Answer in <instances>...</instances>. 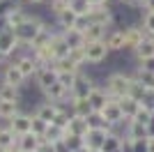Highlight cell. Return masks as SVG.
Listing matches in <instances>:
<instances>
[{"label": "cell", "instance_id": "obj_1", "mask_svg": "<svg viewBox=\"0 0 154 152\" xmlns=\"http://www.w3.org/2000/svg\"><path fill=\"white\" fill-rule=\"evenodd\" d=\"M131 85H134V74H124V71H113L108 74L103 88L113 99H122L131 92Z\"/></svg>", "mask_w": 154, "mask_h": 152}, {"label": "cell", "instance_id": "obj_2", "mask_svg": "<svg viewBox=\"0 0 154 152\" xmlns=\"http://www.w3.org/2000/svg\"><path fill=\"white\" fill-rule=\"evenodd\" d=\"M44 28V21L39 19V16H30L28 14V19L23 21L21 25H16L14 28V32H16V37H19L21 46L23 49H30V44L35 42V37L39 35V30Z\"/></svg>", "mask_w": 154, "mask_h": 152}, {"label": "cell", "instance_id": "obj_3", "mask_svg": "<svg viewBox=\"0 0 154 152\" xmlns=\"http://www.w3.org/2000/svg\"><path fill=\"white\" fill-rule=\"evenodd\" d=\"M85 65H101L110 55V49L106 46V39L101 42H85Z\"/></svg>", "mask_w": 154, "mask_h": 152}, {"label": "cell", "instance_id": "obj_4", "mask_svg": "<svg viewBox=\"0 0 154 152\" xmlns=\"http://www.w3.org/2000/svg\"><path fill=\"white\" fill-rule=\"evenodd\" d=\"M99 113H101V118L106 120V125L113 127V129L127 122V118H124V113H122V106H120V101H117V99H110Z\"/></svg>", "mask_w": 154, "mask_h": 152}, {"label": "cell", "instance_id": "obj_5", "mask_svg": "<svg viewBox=\"0 0 154 152\" xmlns=\"http://www.w3.org/2000/svg\"><path fill=\"white\" fill-rule=\"evenodd\" d=\"M19 49H21V42H19V37H16L14 28L7 25L5 30H0V55L2 58H12Z\"/></svg>", "mask_w": 154, "mask_h": 152}, {"label": "cell", "instance_id": "obj_6", "mask_svg": "<svg viewBox=\"0 0 154 152\" xmlns=\"http://www.w3.org/2000/svg\"><path fill=\"white\" fill-rule=\"evenodd\" d=\"M110 131H113V127H90L88 134L83 136V145L90 150H101L103 141L108 138Z\"/></svg>", "mask_w": 154, "mask_h": 152}, {"label": "cell", "instance_id": "obj_7", "mask_svg": "<svg viewBox=\"0 0 154 152\" xmlns=\"http://www.w3.org/2000/svg\"><path fill=\"white\" fill-rule=\"evenodd\" d=\"M145 37H147V32H145L143 25H127V28H124V51H131V53H134Z\"/></svg>", "mask_w": 154, "mask_h": 152}, {"label": "cell", "instance_id": "obj_8", "mask_svg": "<svg viewBox=\"0 0 154 152\" xmlns=\"http://www.w3.org/2000/svg\"><path fill=\"white\" fill-rule=\"evenodd\" d=\"M88 19H90V23H103L110 28L115 21V14H113L110 5H92L88 12Z\"/></svg>", "mask_w": 154, "mask_h": 152}, {"label": "cell", "instance_id": "obj_9", "mask_svg": "<svg viewBox=\"0 0 154 152\" xmlns=\"http://www.w3.org/2000/svg\"><path fill=\"white\" fill-rule=\"evenodd\" d=\"M42 147H44V138L32 131L16 138V152H42Z\"/></svg>", "mask_w": 154, "mask_h": 152}, {"label": "cell", "instance_id": "obj_10", "mask_svg": "<svg viewBox=\"0 0 154 152\" xmlns=\"http://www.w3.org/2000/svg\"><path fill=\"white\" fill-rule=\"evenodd\" d=\"M35 81H37L39 90L51 88L53 83L58 81V69H55L53 65H42V67L37 69V74H35Z\"/></svg>", "mask_w": 154, "mask_h": 152}, {"label": "cell", "instance_id": "obj_11", "mask_svg": "<svg viewBox=\"0 0 154 152\" xmlns=\"http://www.w3.org/2000/svg\"><path fill=\"white\" fill-rule=\"evenodd\" d=\"M9 129H12L16 136H23V134H30L32 131V115L30 113H16L9 120Z\"/></svg>", "mask_w": 154, "mask_h": 152}, {"label": "cell", "instance_id": "obj_12", "mask_svg": "<svg viewBox=\"0 0 154 152\" xmlns=\"http://www.w3.org/2000/svg\"><path fill=\"white\" fill-rule=\"evenodd\" d=\"M42 92L46 95V99H48V101H55V104H60V106H62L64 101H71V92H69L67 88H64V85H62L60 81H55V83L51 85V88L42 90Z\"/></svg>", "mask_w": 154, "mask_h": 152}, {"label": "cell", "instance_id": "obj_13", "mask_svg": "<svg viewBox=\"0 0 154 152\" xmlns=\"http://www.w3.org/2000/svg\"><path fill=\"white\" fill-rule=\"evenodd\" d=\"M14 62H16V67L23 71L26 78H35V74H37V69H39V62L35 60L32 53H23V55H19Z\"/></svg>", "mask_w": 154, "mask_h": 152}, {"label": "cell", "instance_id": "obj_14", "mask_svg": "<svg viewBox=\"0 0 154 152\" xmlns=\"http://www.w3.org/2000/svg\"><path fill=\"white\" fill-rule=\"evenodd\" d=\"M28 78L23 76V71L16 67V62H9L2 69V83H9V85H16V88H23V83H26Z\"/></svg>", "mask_w": 154, "mask_h": 152}, {"label": "cell", "instance_id": "obj_15", "mask_svg": "<svg viewBox=\"0 0 154 152\" xmlns=\"http://www.w3.org/2000/svg\"><path fill=\"white\" fill-rule=\"evenodd\" d=\"M69 108H71V115H78V118H90L94 113V108H92L88 97H71Z\"/></svg>", "mask_w": 154, "mask_h": 152}, {"label": "cell", "instance_id": "obj_16", "mask_svg": "<svg viewBox=\"0 0 154 152\" xmlns=\"http://www.w3.org/2000/svg\"><path fill=\"white\" fill-rule=\"evenodd\" d=\"M94 85L97 83L92 81L88 74H83V69H81L78 71V78H76V85H74V90H71V97H88Z\"/></svg>", "mask_w": 154, "mask_h": 152}, {"label": "cell", "instance_id": "obj_17", "mask_svg": "<svg viewBox=\"0 0 154 152\" xmlns=\"http://www.w3.org/2000/svg\"><path fill=\"white\" fill-rule=\"evenodd\" d=\"M88 99H90V104H92V108H94V111H101V108L106 106L113 97L106 92V88H103V85H94V88H92V92L88 95Z\"/></svg>", "mask_w": 154, "mask_h": 152}, {"label": "cell", "instance_id": "obj_18", "mask_svg": "<svg viewBox=\"0 0 154 152\" xmlns=\"http://www.w3.org/2000/svg\"><path fill=\"white\" fill-rule=\"evenodd\" d=\"M60 111V104H55V101H42V104H37V111H35V115H39L44 122H48L51 125L53 120H55V115H58Z\"/></svg>", "mask_w": 154, "mask_h": 152}, {"label": "cell", "instance_id": "obj_19", "mask_svg": "<svg viewBox=\"0 0 154 152\" xmlns=\"http://www.w3.org/2000/svg\"><path fill=\"white\" fill-rule=\"evenodd\" d=\"M106 46L110 49V53L124 51V28H115V30H108V35H106Z\"/></svg>", "mask_w": 154, "mask_h": 152}, {"label": "cell", "instance_id": "obj_20", "mask_svg": "<svg viewBox=\"0 0 154 152\" xmlns=\"http://www.w3.org/2000/svg\"><path fill=\"white\" fill-rule=\"evenodd\" d=\"M108 30H110V28H108V25H103V23H90L83 30L85 42H101V39H106Z\"/></svg>", "mask_w": 154, "mask_h": 152}, {"label": "cell", "instance_id": "obj_21", "mask_svg": "<svg viewBox=\"0 0 154 152\" xmlns=\"http://www.w3.org/2000/svg\"><path fill=\"white\" fill-rule=\"evenodd\" d=\"M90 129V122L88 118H78V115H71L69 118V125H67V134H74V136H81L83 138Z\"/></svg>", "mask_w": 154, "mask_h": 152}, {"label": "cell", "instance_id": "obj_22", "mask_svg": "<svg viewBox=\"0 0 154 152\" xmlns=\"http://www.w3.org/2000/svg\"><path fill=\"white\" fill-rule=\"evenodd\" d=\"M76 21H78V14L74 9H64L55 16V25L60 30H69V28H76Z\"/></svg>", "mask_w": 154, "mask_h": 152}, {"label": "cell", "instance_id": "obj_23", "mask_svg": "<svg viewBox=\"0 0 154 152\" xmlns=\"http://www.w3.org/2000/svg\"><path fill=\"white\" fill-rule=\"evenodd\" d=\"M134 55H136V60H145V58L154 55V37L152 35H147V37L138 44V49L134 51Z\"/></svg>", "mask_w": 154, "mask_h": 152}, {"label": "cell", "instance_id": "obj_24", "mask_svg": "<svg viewBox=\"0 0 154 152\" xmlns=\"http://www.w3.org/2000/svg\"><path fill=\"white\" fill-rule=\"evenodd\" d=\"M16 134L9 129V127H0V152L5 150H14L16 147Z\"/></svg>", "mask_w": 154, "mask_h": 152}, {"label": "cell", "instance_id": "obj_25", "mask_svg": "<svg viewBox=\"0 0 154 152\" xmlns=\"http://www.w3.org/2000/svg\"><path fill=\"white\" fill-rule=\"evenodd\" d=\"M62 35H64V39H67L69 49H81V46H85V35L81 30H76V28L62 30Z\"/></svg>", "mask_w": 154, "mask_h": 152}, {"label": "cell", "instance_id": "obj_26", "mask_svg": "<svg viewBox=\"0 0 154 152\" xmlns=\"http://www.w3.org/2000/svg\"><path fill=\"white\" fill-rule=\"evenodd\" d=\"M117 101H120V106H122V113H124V118H127V120H131V118L136 115V111L140 108V101L134 99L131 95L122 97V99H117Z\"/></svg>", "mask_w": 154, "mask_h": 152}, {"label": "cell", "instance_id": "obj_27", "mask_svg": "<svg viewBox=\"0 0 154 152\" xmlns=\"http://www.w3.org/2000/svg\"><path fill=\"white\" fill-rule=\"evenodd\" d=\"M26 19H28V12H26L21 5H19V7H14L12 12L5 16V21H7V25H9V28H16V25H21Z\"/></svg>", "mask_w": 154, "mask_h": 152}, {"label": "cell", "instance_id": "obj_28", "mask_svg": "<svg viewBox=\"0 0 154 152\" xmlns=\"http://www.w3.org/2000/svg\"><path fill=\"white\" fill-rule=\"evenodd\" d=\"M131 120H136V122H140V125H145V127H149L154 122V111L149 106H145V104H140V108L136 111V115L131 118Z\"/></svg>", "mask_w": 154, "mask_h": 152}, {"label": "cell", "instance_id": "obj_29", "mask_svg": "<svg viewBox=\"0 0 154 152\" xmlns=\"http://www.w3.org/2000/svg\"><path fill=\"white\" fill-rule=\"evenodd\" d=\"M122 141H124V136H117L115 131H110L108 138L103 141L101 152H117V150H122Z\"/></svg>", "mask_w": 154, "mask_h": 152}, {"label": "cell", "instance_id": "obj_30", "mask_svg": "<svg viewBox=\"0 0 154 152\" xmlns=\"http://www.w3.org/2000/svg\"><path fill=\"white\" fill-rule=\"evenodd\" d=\"M16 113H19V101L0 99V120H12Z\"/></svg>", "mask_w": 154, "mask_h": 152}, {"label": "cell", "instance_id": "obj_31", "mask_svg": "<svg viewBox=\"0 0 154 152\" xmlns=\"http://www.w3.org/2000/svg\"><path fill=\"white\" fill-rule=\"evenodd\" d=\"M19 97H21V88L9 85V83H0V99H5V101H19Z\"/></svg>", "mask_w": 154, "mask_h": 152}, {"label": "cell", "instance_id": "obj_32", "mask_svg": "<svg viewBox=\"0 0 154 152\" xmlns=\"http://www.w3.org/2000/svg\"><path fill=\"white\" fill-rule=\"evenodd\" d=\"M53 67H55L58 71H81V69H83V67H81V65H76V62H74V60H71L69 55L58 58V60L53 62Z\"/></svg>", "mask_w": 154, "mask_h": 152}, {"label": "cell", "instance_id": "obj_33", "mask_svg": "<svg viewBox=\"0 0 154 152\" xmlns=\"http://www.w3.org/2000/svg\"><path fill=\"white\" fill-rule=\"evenodd\" d=\"M76 78H78V71H58V81L62 83L69 92L74 90V85H76Z\"/></svg>", "mask_w": 154, "mask_h": 152}, {"label": "cell", "instance_id": "obj_34", "mask_svg": "<svg viewBox=\"0 0 154 152\" xmlns=\"http://www.w3.org/2000/svg\"><path fill=\"white\" fill-rule=\"evenodd\" d=\"M90 0H69V9H74V12L78 14V16H83V14L90 12Z\"/></svg>", "mask_w": 154, "mask_h": 152}, {"label": "cell", "instance_id": "obj_35", "mask_svg": "<svg viewBox=\"0 0 154 152\" xmlns=\"http://www.w3.org/2000/svg\"><path fill=\"white\" fill-rule=\"evenodd\" d=\"M46 127H48V122H44L42 118H39V115L32 113V134H37V136H42V138H44Z\"/></svg>", "mask_w": 154, "mask_h": 152}, {"label": "cell", "instance_id": "obj_36", "mask_svg": "<svg viewBox=\"0 0 154 152\" xmlns=\"http://www.w3.org/2000/svg\"><path fill=\"white\" fill-rule=\"evenodd\" d=\"M140 25L145 28V32H147V35H152V37H154V12H145V14H143Z\"/></svg>", "mask_w": 154, "mask_h": 152}, {"label": "cell", "instance_id": "obj_37", "mask_svg": "<svg viewBox=\"0 0 154 152\" xmlns=\"http://www.w3.org/2000/svg\"><path fill=\"white\" fill-rule=\"evenodd\" d=\"M69 58H71L76 65H81V67H83V65H85V51H83V46H81V49H69Z\"/></svg>", "mask_w": 154, "mask_h": 152}, {"label": "cell", "instance_id": "obj_38", "mask_svg": "<svg viewBox=\"0 0 154 152\" xmlns=\"http://www.w3.org/2000/svg\"><path fill=\"white\" fill-rule=\"evenodd\" d=\"M64 9H69V0H51V12H53V16H58V14L64 12Z\"/></svg>", "mask_w": 154, "mask_h": 152}, {"label": "cell", "instance_id": "obj_39", "mask_svg": "<svg viewBox=\"0 0 154 152\" xmlns=\"http://www.w3.org/2000/svg\"><path fill=\"white\" fill-rule=\"evenodd\" d=\"M138 69L154 74V55H152V58H145V60H138Z\"/></svg>", "mask_w": 154, "mask_h": 152}, {"label": "cell", "instance_id": "obj_40", "mask_svg": "<svg viewBox=\"0 0 154 152\" xmlns=\"http://www.w3.org/2000/svg\"><path fill=\"white\" fill-rule=\"evenodd\" d=\"M120 5H127V7H140L143 9V0H117Z\"/></svg>", "mask_w": 154, "mask_h": 152}, {"label": "cell", "instance_id": "obj_41", "mask_svg": "<svg viewBox=\"0 0 154 152\" xmlns=\"http://www.w3.org/2000/svg\"><path fill=\"white\" fill-rule=\"evenodd\" d=\"M143 9L145 12H154V0H143Z\"/></svg>", "mask_w": 154, "mask_h": 152}, {"label": "cell", "instance_id": "obj_42", "mask_svg": "<svg viewBox=\"0 0 154 152\" xmlns=\"http://www.w3.org/2000/svg\"><path fill=\"white\" fill-rule=\"evenodd\" d=\"M147 152H154V136H147Z\"/></svg>", "mask_w": 154, "mask_h": 152}, {"label": "cell", "instance_id": "obj_43", "mask_svg": "<svg viewBox=\"0 0 154 152\" xmlns=\"http://www.w3.org/2000/svg\"><path fill=\"white\" fill-rule=\"evenodd\" d=\"M21 2H28V5H42V2H48V0H21Z\"/></svg>", "mask_w": 154, "mask_h": 152}, {"label": "cell", "instance_id": "obj_44", "mask_svg": "<svg viewBox=\"0 0 154 152\" xmlns=\"http://www.w3.org/2000/svg\"><path fill=\"white\" fill-rule=\"evenodd\" d=\"M110 0H90V5H108Z\"/></svg>", "mask_w": 154, "mask_h": 152}, {"label": "cell", "instance_id": "obj_45", "mask_svg": "<svg viewBox=\"0 0 154 152\" xmlns=\"http://www.w3.org/2000/svg\"><path fill=\"white\" fill-rule=\"evenodd\" d=\"M2 60H5V58H2V55H0V62H2Z\"/></svg>", "mask_w": 154, "mask_h": 152}, {"label": "cell", "instance_id": "obj_46", "mask_svg": "<svg viewBox=\"0 0 154 152\" xmlns=\"http://www.w3.org/2000/svg\"><path fill=\"white\" fill-rule=\"evenodd\" d=\"M92 152H101V150H92Z\"/></svg>", "mask_w": 154, "mask_h": 152}]
</instances>
